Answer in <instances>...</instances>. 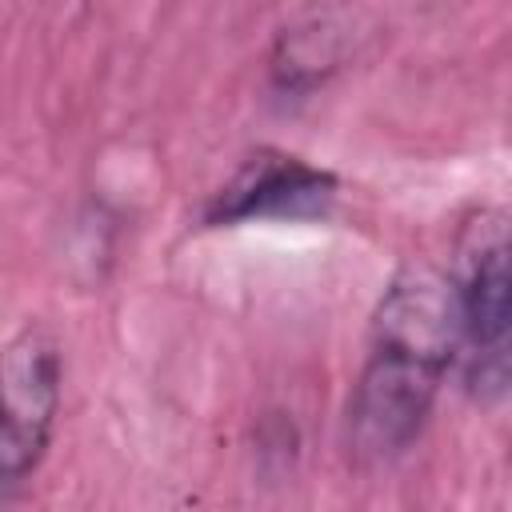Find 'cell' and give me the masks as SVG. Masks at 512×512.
Here are the masks:
<instances>
[{
  "mask_svg": "<svg viewBox=\"0 0 512 512\" xmlns=\"http://www.w3.org/2000/svg\"><path fill=\"white\" fill-rule=\"evenodd\" d=\"M456 352L460 336L452 280L432 268L400 272L376 304L368 356L348 400L352 452L364 460L404 452L428 424Z\"/></svg>",
  "mask_w": 512,
  "mask_h": 512,
  "instance_id": "cell-1",
  "label": "cell"
},
{
  "mask_svg": "<svg viewBox=\"0 0 512 512\" xmlns=\"http://www.w3.org/2000/svg\"><path fill=\"white\" fill-rule=\"evenodd\" d=\"M60 348L48 332L24 328L4 348V432H0V476L12 496L44 460L56 408H60Z\"/></svg>",
  "mask_w": 512,
  "mask_h": 512,
  "instance_id": "cell-2",
  "label": "cell"
},
{
  "mask_svg": "<svg viewBox=\"0 0 512 512\" xmlns=\"http://www.w3.org/2000/svg\"><path fill=\"white\" fill-rule=\"evenodd\" d=\"M452 296L468 380L480 392L512 384V232L480 244Z\"/></svg>",
  "mask_w": 512,
  "mask_h": 512,
  "instance_id": "cell-3",
  "label": "cell"
},
{
  "mask_svg": "<svg viewBox=\"0 0 512 512\" xmlns=\"http://www.w3.org/2000/svg\"><path fill=\"white\" fill-rule=\"evenodd\" d=\"M336 200V180L324 168L304 164L300 156L260 152L252 156L204 208L208 224L236 220H312L324 216Z\"/></svg>",
  "mask_w": 512,
  "mask_h": 512,
  "instance_id": "cell-4",
  "label": "cell"
}]
</instances>
